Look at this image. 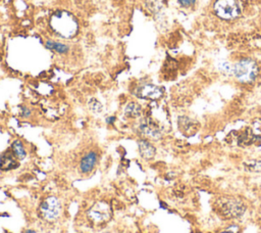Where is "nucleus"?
I'll return each mask as SVG.
<instances>
[{
    "label": "nucleus",
    "instance_id": "nucleus-10",
    "mask_svg": "<svg viewBox=\"0 0 261 233\" xmlns=\"http://www.w3.org/2000/svg\"><path fill=\"white\" fill-rule=\"evenodd\" d=\"M139 150H140V154L142 155V158H144L146 160L152 159L156 152L155 147L147 140L139 141Z\"/></svg>",
    "mask_w": 261,
    "mask_h": 233
},
{
    "label": "nucleus",
    "instance_id": "nucleus-14",
    "mask_svg": "<svg viewBox=\"0 0 261 233\" xmlns=\"http://www.w3.org/2000/svg\"><path fill=\"white\" fill-rule=\"evenodd\" d=\"M256 139H257L256 136L251 132L250 129H247L245 133H243L239 137L238 141H239V145H241V146H249V145L253 144Z\"/></svg>",
    "mask_w": 261,
    "mask_h": 233
},
{
    "label": "nucleus",
    "instance_id": "nucleus-7",
    "mask_svg": "<svg viewBox=\"0 0 261 233\" xmlns=\"http://www.w3.org/2000/svg\"><path fill=\"white\" fill-rule=\"evenodd\" d=\"M139 131L142 135L148 138L158 139L161 137V130L159 126L150 118H146L141 121L139 125Z\"/></svg>",
    "mask_w": 261,
    "mask_h": 233
},
{
    "label": "nucleus",
    "instance_id": "nucleus-17",
    "mask_svg": "<svg viewBox=\"0 0 261 233\" xmlns=\"http://www.w3.org/2000/svg\"><path fill=\"white\" fill-rule=\"evenodd\" d=\"M218 69L220 72H223L225 74H230L233 73V67L231 66V63L228 61H221L218 63Z\"/></svg>",
    "mask_w": 261,
    "mask_h": 233
},
{
    "label": "nucleus",
    "instance_id": "nucleus-5",
    "mask_svg": "<svg viewBox=\"0 0 261 233\" xmlns=\"http://www.w3.org/2000/svg\"><path fill=\"white\" fill-rule=\"evenodd\" d=\"M40 211L47 221H55L61 213V205L56 198L49 197L41 204Z\"/></svg>",
    "mask_w": 261,
    "mask_h": 233
},
{
    "label": "nucleus",
    "instance_id": "nucleus-1",
    "mask_svg": "<svg viewBox=\"0 0 261 233\" xmlns=\"http://www.w3.org/2000/svg\"><path fill=\"white\" fill-rule=\"evenodd\" d=\"M51 26L56 33L63 37H72L75 35L78 25L75 19L68 12L59 11L52 17Z\"/></svg>",
    "mask_w": 261,
    "mask_h": 233
},
{
    "label": "nucleus",
    "instance_id": "nucleus-20",
    "mask_svg": "<svg viewBox=\"0 0 261 233\" xmlns=\"http://www.w3.org/2000/svg\"><path fill=\"white\" fill-rule=\"evenodd\" d=\"M21 110H22V116H24V118H28V116H31V111L28 108L22 107Z\"/></svg>",
    "mask_w": 261,
    "mask_h": 233
},
{
    "label": "nucleus",
    "instance_id": "nucleus-12",
    "mask_svg": "<svg viewBox=\"0 0 261 233\" xmlns=\"http://www.w3.org/2000/svg\"><path fill=\"white\" fill-rule=\"evenodd\" d=\"M125 114L130 118H138L142 114V108L136 102H130L125 109Z\"/></svg>",
    "mask_w": 261,
    "mask_h": 233
},
{
    "label": "nucleus",
    "instance_id": "nucleus-11",
    "mask_svg": "<svg viewBox=\"0 0 261 233\" xmlns=\"http://www.w3.org/2000/svg\"><path fill=\"white\" fill-rule=\"evenodd\" d=\"M46 47L48 49L56 51V53H58L60 55H65V54H68L69 51H70V46H68L67 44H63L61 42L51 41V40H48L46 42Z\"/></svg>",
    "mask_w": 261,
    "mask_h": 233
},
{
    "label": "nucleus",
    "instance_id": "nucleus-13",
    "mask_svg": "<svg viewBox=\"0 0 261 233\" xmlns=\"http://www.w3.org/2000/svg\"><path fill=\"white\" fill-rule=\"evenodd\" d=\"M16 167H18V164L16 160H14V158H12V155L9 153L4 154L1 160H0V168L3 170L15 169Z\"/></svg>",
    "mask_w": 261,
    "mask_h": 233
},
{
    "label": "nucleus",
    "instance_id": "nucleus-18",
    "mask_svg": "<svg viewBox=\"0 0 261 233\" xmlns=\"http://www.w3.org/2000/svg\"><path fill=\"white\" fill-rule=\"evenodd\" d=\"M89 107H90L91 111L94 112V113H100L101 110H102L101 103L98 100H96V99L91 100L90 103H89Z\"/></svg>",
    "mask_w": 261,
    "mask_h": 233
},
{
    "label": "nucleus",
    "instance_id": "nucleus-22",
    "mask_svg": "<svg viewBox=\"0 0 261 233\" xmlns=\"http://www.w3.org/2000/svg\"><path fill=\"white\" fill-rule=\"evenodd\" d=\"M223 233H232V232H223Z\"/></svg>",
    "mask_w": 261,
    "mask_h": 233
},
{
    "label": "nucleus",
    "instance_id": "nucleus-9",
    "mask_svg": "<svg viewBox=\"0 0 261 233\" xmlns=\"http://www.w3.org/2000/svg\"><path fill=\"white\" fill-rule=\"evenodd\" d=\"M97 163V154L94 151H90L88 152L85 157L83 158V160L81 161L80 164V170L82 173L87 174L90 173L94 169V167Z\"/></svg>",
    "mask_w": 261,
    "mask_h": 233
},
{
    "label": "nucleus",
    "instance_id": "nucleus-4",
    "mask_svg": "<svg viewBox=\"0 0 261 233\" xmlns=\"http://www.w3.org/2000/svg\"><path fill=\"white\" fill-rule=\"evenodd\" d=\"M215 14L225 20H233L240 16V5L238 0H217L214 3Z\"/></svg>",
    "mask_w": 261,
    "mask_h": 233
},
{
    "label": "nucleus",
    "instance_id": "nucleus-21",
    "mask_svg": "<svg viewBox=\"0 0 261 233\" xmlns=\"http://www.w3.org/2000/svg\"><path fill=\"white\" fill-rule=\"evenodd\" d=\"M25 233H36L34 230H27Z\"/></svg>",
    "mask_w": 261,
    "mask_h": 233
},
{
    "label": "nucleus",
    "instance_id": "nucleus-2",
    "mask_svg": "<svg viewBox=\"0 0 261 233\" xmlns=\"http://www.w3.org/2000/svg\"><path fill=\"white\" fill-rule=\"evenodd\" d=\"M257 73V64L250 58L241 59L233 66V74L240 82L243 83H250L254 81Z\"/></svg>",
    "mask_w": 261,
    "mask_h": 233
},
{
    "label": "nucleus",
    "instance_id": "nucleus-16",
    "mask_svg": "<svg viewBox=\"0 0 261 233\" xmlns=\"http://www.w3.org/2000/svg\"><path fill=\"white\" fill-rule=\"evenodd\" d=\"M179 126L181 127L183 131H188V133L190 132V130L194 129L193 128V122H191V120L189 118H180Z\"/></svg>",
    "mask_w": 261,
    "mask_h": 233
},
{
    "label": "nucleus",
    "instance_id": "nucleus-8",
    "mask_svg": "<svg viewBox=\"0 0 261 233\" xmlns=\"http://www.w3.org/2000/svg\"><path fill=\"white\" fill-rule=\"evenodd\" d=\"M136 96L139 98L144 99H158L162 96L163 90L162 88L152 85V84H146L138 87L135 91Z\"/></svg>",
    "mask_w": 261,
    "mask_h": 233
},
{
    "label": "nucleus",
    "instance_id": "nucleus-19",
    "mask_svg": "<svg viewBox=\"0 0 261 233\" xmlns=\"http://www.w3.org/2000/svg\"><path fill=\"white\" fill-rule=\"evenodd\" d=\"M196 0H179V2L183 6H190L195 3Z\"/></svg>",
    "mask_w": 261,
    "mask_h": 233
},
{
    "label": "nucleus",
    "instance_id": "nucleus-15",
    "mask_svg": "<svg viewBox=\"0 0 261 233\" xmlns=\"http://www.w3.org/2000/svg\"><path fill=\"white\" fill-rule=\"evenodd\" d=\"M11 148L14 150V153L17 155V158L20 160H24L26 155H27V152H26V149L20 140H16L14 144H12Z\"/></svg>",
    "mask_w": 261,
    "mask_h": 233
},
{
    "label": "nucleus",
    "instance_id": "nucleus-3",
    "mask_svg": "<svg viewBox=\"0 0 261 233\" xmlns=\"http://www.w3.org/2000/svg\"><path fill=\"white\" fill-rule=\"evenodd\" d=\"M217 209L219 213L226 218H237L245 213L246 206L237 199L224 198L218 201Z\"/></svg>",
    "mask_w": 261,
    "mask_h": 233
},
{
    "label": "nucleus",
    "instance_id": "nucleus-6",
    "mask_svg": "<svg viewBox=\"0 0 261 233\" xmlns=\"http://www.w3.org/2000/svg\"><path fill=\"white\" fill-rule=\"evenodd\" d=\"M88 216L95 223L105 222L110 218L109 206L105 203L99 202L88 211Z\"/></svg>",
    "mask_w": 261,
    "mask_h": 233
}]
</instances>
